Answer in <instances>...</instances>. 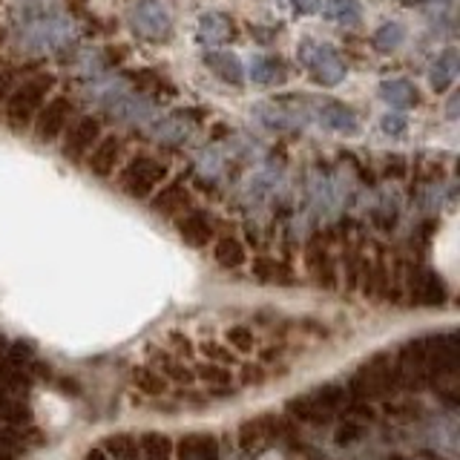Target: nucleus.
<instances>
[{"label": "nucleus", "mask_w": 460, "mask_h": 460, "mask_svg": "<svg viewBox=\"0 0 460 460\" xmlns=\"http://www.w3.org/2000/svg\"><path fill=\"white\" fill-rule=\"evenodd\" d=\"M138 457L141 460H176V440L164 431H144L138 435Z\"/></svg>", "instance_id": "25"}, {"label": "nucleus", "mask_w": 460, "mask_h": 460, "mask_svg": "<svg viewBox=\"0 0 460 460\" xmlns=\"http://www.w3.org/2000/svg\"><path fill=\"white\" fill-rule=\"evenodd\" d=\"M291 6L299 14H316L323 9V0H291Z\"/></svg>", "instance_id": "38"}, {"label": "nucleus", "mask_w": 460, "mask_h": 460, "mask_svg": "<svg viewBox=\"0 0 460 460\" xmlns=\"http://www.w3.org/2000/svg\"><path fill=\"white\" fill-rule=\"evenodd\" d=\"M190 208H193V193L184 179H172L150 196V210L155 216H164V219H179Z\"/></svg>", "instance_id": "15"}, {"label": "nucleus", "mask_w": 460, "mask_h": 460, "mask_svg": "<svg viewBox=\"0 0 460 460\" xmlns=\"http://www.w3.org/2000/svg\"><path fill=\"white\" fill-rule=\"evenodd\" d=\"M101 452L110 460H141L138 457V435H129V431H115L101 440Z\"/></svg>", "instance_id": "28"}, {"label": "nucleus", "mask_w": 460, "mask_h": 460, "mask_svg": "<svg viewBox=\"0 0 460 460\" xmlns=\"http://www.w3.org/2000/svg\"><path fill=\"white\" fill-rule=\"evenodd\" d=\"M316 121H320L325 129L331 133H340V136H357L359 133V119L351 107H345L342 101L334 98H325L316 104Z\"/></svg>", "instance_id": "17"}, {"label": "nucleus", "mask_w": 460, "mask_h": 460, "mask_svg": "<svg viewBox=\"0 0 460 460\" xmlns=\"http://www.w3.org/2000/svg\"><path fill=\"white\" fill-rule=\"evenodd\" d=\"M12 32L18 49L29 55H47L66 49L75 38V26L58 0H14Z\"/></svg>", "instance_id": "1"}, {"label": "nucleus", "mask_w": 460, "mask_h": 460, "mask_svg": "<svg viewBox=\"0 0 460 460\" xmlns=\"http://www.w3.org/2000/svg\"><path fill=\"white\" fill-rule=\"evenodd\" d=\"M282 440H291V423H288V417H279V414H256V417H248V420H242L236 429L239 449L251 455L265 452Z\"/></svg>", "instance_id": "7"}, {"label": "nucleus", "mask_w": 460, "mask_h": 460, "mask_svg": "<svg viewBox=\"0 0 460 460\" xmlns=\"http://www.w3.org/2000/svg\"><path fill=\"white\" fill-rule=\"evenodd\" d=\"M84 460H110L104 452H101V449H93V452H86V457Z\"/></svg>", "instance_id": "39"}, {"label": "nucleus", "mask_w": 460, "mask_h": 460, "mask_svg": "<svg viewBox=\"0 0 460 460\" xmlns=\"http://www.w3.org/2000/svg\"><path fill=\"white\" fill-rule=\"evenodd\" d=\"M406 291H409V299L417 308H443L446 302H449V291H446L443 279L435 270H429L423 265L409 268Z\"/></svg>", "instance_id": "12"}, {"label": "nucleus", "mask_w": 460, "mask_h": 460, "mask_svg": "<svg viewBox=\"0 0 460 460\" xmlns=\"http://www.w3.org/2000/svg\"><path fill=\"white\" fill-rule=\"evenodd\" d=\"M101 136H104V127H101V119H95V115H78V119H72L66 133L61 136L64 138V144H61L64 158L66 162L81 164L84 158L90 155V150L101 141Z\"/></svg>", "instance_id": "11"}, {"label": "nucleus", "mask_w": 460, "mask_h": 460, "mask_svg": "<svg viewBox=\"0 0 460 460\" xmlns=\"http://www.w3.org/2000/svg\"><path fill=\"white\" fill-rule=\"evenodd\" d=\"M457 72H460V55H457V49H455V47L443 49V52L435 58V64H431V69H429V84H431V90H435V93H446V90H449V86L455 84Z\"/></svg>", "instance_id": "23"}, {"label": "nucleus", "mask_w": 460, "mask_h": 460, "mask_svg": "<svg viewBox=\"0 0 460 460\" xmlns=\"http://www.w3.org/2000/svg\"><path fill=\"white\" fill-rule=\"evenodd\" d=\"M296 55H299V64L308 69L311 81L316 86H325V90H331V86H340L345 81V75H349V66H345L340 52L325 40L302 38Z\"/></svg>", "instance_id": "6"}, {"label": "nucleus", "mask_w": 460, "mask_h": 460, "mask_svg": "<svg viewBox=\"0 0 460 460\" xmlns=\"http://www.w3.org/2000/svg\"><path fill=\"white\" fill-rule=\"evenodd\" d=\"M101 104H104V110L121 124H147L155 115L150 98H144L141 93L115 90V86H107V90L101 93Z\"/></svg>", "instance_id": "9"}, {"label": "nucleus", "mask_w": 460, "mask_h": 460, "mask_svg": "<svg viewBox=\"0 0 460 460\" xmlns=\"http://www.w3.org/2000/svg\"><path fill=\"white\" fill-rule=\"evenodd\" d=\"M349 388L345 383H323L311 388V392H302L285 400V417L288 420L305 423V426H323L331 423L340 411L349 406Z\"/></svg>", "instance_id": "3"}, {"label": "nucleus", "mask_w": 460, "mask_h": 460, "mask_svg": "<svg viewBox=\"0 0 460 460\" xmlns=\"http://www.w3.org/2000/svg\"><path fill=\"white\" fill-rule=\"evenodd\" d=\"M129 26L150 43H167L172 38V18L162 0H136L129 9Z\"/></svg>", "instance_id": "8"}, {"label": "nucleus", "mask_w": 460, "mask_h": 460, "mask_svg": "<svg viewBox=\"0 0 460 460\" xmlns=\"http://www.w3.org/2000/svg\"><path fill=\"white\" fill-rule=\"evenodd\" d=\"M230 38H234V21H230L227 14H222V12H205L199 18V23H196L199 47L216 49V47H222V43H227Z\"/></svg>", "instance_id": "18"}, {"label": "nucleus", "mask_w": 460, "mask_h": 460, "mask_svg": "<svg viewBox=\"0 0 460 460\" xmlns=\"http://www.w3.org/2000/svg\"><path fill=\"white\" fill-rule=\"evenodd\" d=\"M121 155H124V141L119 136H101V141L90 150L84 162L95 179H110L115 167L121 164Z\"/></svg>", "instance_id": "16"}, {"label": "nucleus", "mask_w": 460, "mask_h": 460, "mask_svg": "<svg viewBox=\"0 0 460 460\" xmlns=\"http://www.w3.org/2000/svg\"><path fill=\"white\" fill-rule=\"evenodd\" d=\"M323 12L328 21H334L340 26H357L363 21V6H359L357 0H331Z\"/></svg>", "instance_id": "32"}, {"label": "nucleus", "mask_w": 460, "mask_h": 460, "mask_svg": "<svg viewBox=\"0 0 460 460\" xmlns=\"http://www.w3.org/2000/svg\"><path fill=\"white\" fill-rule=\"evenodd\" d=\"M167 176H170V170L162 158L138 153L119 170V190L129 199L144 201L167 181Z\"/></svg>", "instance_id": "5"}, {"label": "nucleus", "mask_w": 460, "mask_h": 460, "mask_svg": "<svg viewBox=\"0 0 460 460\" xmlns=\"http://www.w3.org/2000/svg\"><path fill=\"white\" fill-rule=\"evenodd\" d=\"M133 385L138 388V392L144 394V397H162L164 392H167V377L164 374H158L155 368H138L136 374H133Z\"/></svg>", "instance_id": "33"}, {"label": "nucleus", "mask_w": 460, "mask_h": 460, "mask_svg": "<svg viewBox=\"0 0 460 460\" xmlns=\"http://www.w3.org/2000/svg\"><path fill=\"white\" fill-rule=\"evenodd\" d=\"M380 127H383V133L385 136H392V138H400L402 133H406L409 129V121H406V115L402 112H385L383 115V121H380Z\"/></svg>", "instance_id": "35"}, {"label": "nucleus", "mask_w": 460, "mask_h": 460, "mask_svg": "<svg viewBox=\"0 0 460 460\" xmlns=\"http://www.w3.org/2000/svg\"><path fill=\"white\" fill-rule=\"evenodd\" d=\"M363 435H366V426L351 423V420H342V429L337 431V443L340 446H351L354 440H359Z\"/></svg>", "instance_id": "36"}, {"label": "nucleus", "mask_w": 460, "mask_h": 460, "mask_svg": "<svg viewBox=\"0 0 460 460\" xmlns=\"http://www.w3.org/2000/svg\"><path fill=\"white\" fill-rule=\"evenodd\" d=\"M72 119H75V104H72L66 95H52L35 115L32 133L40 144H52L66 133Z\"/></svg>", "instance_id": "10"}, {"label": "nucleus", "mask_w": 460, "mask_h": 460, "mask_svg": "<svg viewBox=\"0 0 460 460\" xmlns=\"http://www.w3.org/2000/svg\"><path fill=\"white\" fill-rule=\"evenodd\" d=\"M253 115L268 129H279V133H282V129H291V127L299 124V112L296 110H288L282 104H270V101H265V104H256Z\"/></svg>", "instance_id": "27"}, {"label": "nucleus", "mask_w": 460, "mask_h": 460, "mask_svg": "<svg viewBox=\"0 0 460 460\" xmlns=\"http://www.w3.org/2000/svg\"><path fill=\"white\" fill-rule=\"evenodd\" d=\"M380 98L385 101L392 110H411L420 104V93L409 78H392L380 84Z\"/></svg>", "instance_id": "22"}, {"label": "nucleus", "mask_w": 460, "mask_h": 460, "mask_svg": "<svg viewBox=\"0 0 460 460\" xmlns=\"http://www.w3.org/2000/svg\"><path fill=\"white\" fill-rule=\"evenodd\" d=\"M227 349L234 354H256L262 349V342H259V328L256 325H244V323H236L227 328Z\"/></svg>", "instance_id": "29"}, {"label": "nucleus", "mask_w": 460, "mask_h": 460, "mask_svg": "<svg viewBox=\"0 0 460 460\" xmlns=\"http://www.w3.org/2000/svg\"><path fill=\"white\" fill-rule=\"evenodd\" d=\"M349 397L359 402H380V400H394L402 392V380H400V368L392 351H380L368 357L363 366H359L349 383Z\"/></svg>", "instance_id": "2"}, {"label": "nucleus", "mask_w": 460, "mask_h": 460, "mask_svg": "<svg viewBox=\"0 0 460 460\" xmlns=\"http://www.w3.org/2000/svg\"><path fill=\"white\" fill-rule=\"evenodd\" d=\"M55 90V75L52 72H35V75L23 78L21 84H14V90L4 107V119L12 133H23L32 127L35 115L40 107L49 101V93Z\"/></svg>", "instance_id": "4"}, {"label": "nucleus", "mask_w": 460, "mask_h": 460, "mask_svg": "<svg viewBox=\"0 0 460 460\" xmlns=\"http://www.w3.org/2000/svg\"><path fill=\"white\" fill-rule=\"evenodd\" d=\"M446 115H449V119H457V95H452L449 110H446Z\"/></svg>", "instance_id": "40"}, {"label": "nucleus", "mask_w": 460, "mask_h": 460, "mask_svg": "<svg viewBox=\"0 0 460 460\" xmlns=\"http://www.w3.org/2000/svg\"><path fill=\"white\" fill-rule=\"evenodd\" d=\"M201 351H205V357L210 359V363H216V366H225V368H230L236 363V354L227 349V345H222V342H216V340H208V342H201Z\"/></svg>", "instance_id": "34"}, {"label": "nucleus", "mask_w": 460, "mask_h": 460, "mask_svg": "<svg viewBox=\"0 0 460 460\" xmlns=\"http://www.w3.org/2000/svg\"><path fill=\"white\" fill-rule=\"evenodd\" d=\"M213 259H216V265H222V268H230V270H236L242 268L244 262H248V251H244V244L239 236H219L213 242Z\"/></svg>", "instance_id": "26"}, {"label": "nucleus", "mask_w": 460, "mask_h": 460, "mask_svg": "<svg viewBox=\"0 0 460 460\" xmlns=\"http://www.w3.org/2000/svg\"><path fill=\"white\" fill-rule=\"evenodd\" d=\"M251 277L259 285H277V288H291L294 282V268L277 256H259L251 265Z\"/></svg>", "instance_id": "20"}, {"label": "nucleus", "mask_w": 460, "mask_h": 460, "mask_svg": "<svg viewBox=\"0 0 460 460\" xmlns=\"http://www.w3.org/2000/svg\"><path fill=\"white\" fill-rule=\"evenodd\" d=\"M190 133H193V121H187L184 112L170 115V119L155 124V141L162 144H184Z\"/></svg>", "instance_id": "30"}, {"label": "nucleus", "mask_w": 460, "mask_h": 460, "mask_svg": "<svg viewBox=\"0 0 460 460\" xmlns=\"http://www.w3.org/2000/svg\"><path fill=\"white\" fill-rule=\"evenodd\" d=\"M305 273L314 285L334 288L337 285V259L328 251V236H314L305 248Z\"/></svg>", "instance_id": "14"}, {"label": "nucleus", "mask_w": 460, "mask_h": 460, "mask_svg": "<svg viewBox=\"0 0 460 460\" xmlns=\"http://www.w3.org/2000/svg\"><path fill=\"white\" fill-rule=\"evenodd\" d=\"M406 26H402L400 21H385L377 26V32L371 35V43L377 52H394L402 47V40H406Z\"/></svg>", "instance_id": "31"}, {"label": "nucleus", "mask_w": 460, "mask_h": 460, "mask_svg": "<svg viewBox=\"0 0 460 460\" xmlns=\"http://www.w3.org/2000/svg\"><path fill=\"white\" fill-rule=\"evenodd\" d=\"M248 72L259 86H282L288 81V64L277 55H256Z\"/></svg>", "instance_id": "24"}, {"label": "nucleus", "mask_w": 460, "mask_h": 460, "mask_svg": "<svg viewBox=\"0 0 460 460\" xmlns=\"http://www.w3.org/2000/svg\"><path fill=\"white\" fill-rule=\"evenodd\" d=\"M12 90H14V69H0V107H6Z\"/></svg>", "instance_id": "37"}, {"label": "nucleus", "mask_w": 460, "mask_h": 460, "mask_svg": "<svg viewBox=\"0 0 460 460\" xmlns=\"http://www.w3.org/2000/svg\"><path fill=\"white\" fill-rule=\"evenodd\" d=\"M201 61H205V66L213 72L216 78L230 84V86H242L244 84V66L242 61L234 55V52H225V49H208L205 55H201Z\"/></svg>", "instance_id": "21"}, {"label": "nucleus", "mask_w": 460, "mask_h": 460, "mask_svg": "<svg viewBox=\"0 0 460 460\" xmlns=\"http://www.w3.org/2000/svg\"><path fill=\"white\" fill-rule=\"evenodd\" d=\"M176 457L179 460H222V443L208 431H193L176 440Z\"/></svg>", "instance_id": "19"}, {"label": "nucleus", "mask_w": 460, "mask_h": 460, "mask_svg": "<svg viewBox=\"0 0 460 460\" xmlns=\"http://www.w3.org/2000/svg\"><path fill=\"white\" fill-rule=\"evenodd\" d=\"M176 230L187 248H196V251L208 248V244L216 242V236H219L216 219L208 210H199V208H190L187 213H181L176 219Z\"/></svg>", "instance_id": "13"}]
</instances>
